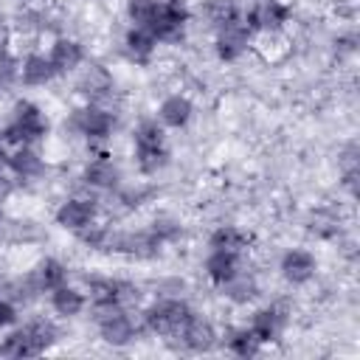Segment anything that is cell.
<instances>
[{
  "instance_id": "1",
  "label": "cell",
  "mask_w": 360,
  "mask_h": 360,
  "mask_svg": "<svg viewBox=\"0 0 360 360\" xmlns=\"http://www.w3.org/2000/svg\"><path fill=\"white\" fill-rule=\"evenodd\" d=\"M45 132H48V121H45L42 110L37 104H31V101H20L14 107L11 124L3 132V141L17 143V146H28V143L45 138Z\"/></svg>"
},
{
  "instance_id": "2",
  "label": "cell",
  "mask_w": 360,
  "mask_h": 360,
  "mask_svg": "<svg viewBox=\"0 0 360 360\" xmlns=\"http://www.w3.org/2000/svg\"><path fill=\"white\" fill-rule=\"evenodd\" d=\"M56 340V329L53 323L48 321H31L28 326L11 332L3 343V354H11V357H31V354H39L45 352L51 343Z\"/></svg>"
},
{
  "instance_id": "3",
  "label": "cell",
  "mask_w": 360,
  "mask_h": 360,
  "mask_svg": "<svg viewBox=\"0 0 360 360\" xmlns=\"http://www.w3.org/2000/svg\"><path fill=\"white\" fill-rule=\"evenodd\" d=\"M135 158L138 169L143 174H155L158 169L166 166V149H163V129L158 121H141L135 129Z\"/></svg>"
},
{
  "instance_id": "4",
  "label": "cell",
  "mask_w": 360,
  "mask_h": 360,
  "mask_svg": "<svg viewBox=\"0 0 360 360\" xmlns=\"http://www.w3.org/2000/svg\"><path fill=\"white\" fill-rule=\"evenodd\" d=\"M188 315H191V309H188L186 301H180V298H160V301H155L143 312V323L155 335H177V329L186 323Z\"/></svg>"
},
{
  "instance_id": "5",
  "label": "cell",
  "mask_w": 360,
  "mask_h": 360,
  "mask_svg": "<svg viewBox=\"0 0 360 360\" xmlns=\"http://www.w3.org/2000/svg\"><path fill=\"white\" fill-rule=\"evenodd\" d=\"M186 20H188V8L183 0H158V11L149 22V34L155 39H163V42H174L183 37V28H186Z\"/></svg>"
},
{
  "instance_id": "6",
  "label": "cell",
  "mask_w": 360,
  "mask_h": 360,
  "mask_svg": "<svg viewBox=\"0 0 360 360\" xmlns=\"http://www.w3.org/2000/svg\"><path fill=\"white\" fill-rule=\"evenodd\" d=\"M96 321H98V332L107 343L112 346H127L135 338V323L132 318L124 312L121 304H107V307H96Z\"/></svg>"
},
{
  "instance_id": "7",
  "label": "cell",
  "mask_w": 360,
  "mask_h": 360,
  "mask_svg": "<svg viewBox=\"0 0 360 360\" xmlns=\"http://www.w3.org/2000/svg\"><path fill=\"white\" fill-rule=\"evenodd\" d=\"M70 127H73L79 135H84V138H90V141H98V138H107V135L112 132L115 118H112L107 110H101V107H96V104H87V107L73 110Z\"/></svg>"
},
{
  "instance_id": "8",
  "label": "cell",
  "mask_w": 360,
  "mask_h": 360,
  "mask_svg": "<svg viewBox=\"0 0 360 360\" xmlns=\"http://www.w3.org/2000/svg\"><path fill=\"white\" fill-rule=\"evenodd\" d=\"M248 42H250V28L236 17L225 25H219V34H217V53L219 59L225 62H233L239 59L245 51H248Z\"/></svg>"
},
{
  "instance_id": "9",
  "label": "cell",
  "mask_w": 360,
  "mask_h": 360,
  "mask_svg": "<svg viewBox=\"0 0 360 360\" xmlns=\"http://www.w3.org/2000/svg\"><path fill=\"white\" fill-rule=\"evenodd\" d=\"M287 17H290V8L284 6V3H278V0H259L250 11H248V17H245V25L253 31V28H259V31H276V28H281L284 22H287Z\"/></svg>"
},
{
  "instance_id": "10",
  "label": "cell",
  "mask_w": 360,
  "mask_h": 360,
  "mask_svg": "<svg viewBox=\"0 0 360 360\" xmlns=\"http://www.w3.org/2000/svg\"><path fill=\"white\" fill-rule=\"evenodd\" d=\"M96 219V205L93 200H82V197H73V200H65L59 208H56V222L68 231H82L87 228L90 222Z\"/></svg>"
},
{
  "instance_id": "11",
  "label": "cell",
  "mask_w": 360,
  "mask_h": 360,
  "mask_svg": "<svg viewBox=\"0 0 360 360\" xmlns=\"http://www.w3.org/2000/svg\"><path fill=\"white\" fill-rule=\"evenodd\" d=\"M177 338H180L183 346L191 349V352H208V349L214 346V340H217L214 326H211L205 318L194 315V312H191V315L186 318V323L177 329Z\"/></svg>"
},
{
  "instance_id": "12",
  "label": "cell",
  "mask_w": 360,
  "mask_h": 360,
  "mask_svg": "<svg viewBox=\"0 0 360 360\" xmlns=\"http://www.w3.org/2000/svg\"><path fill=\"white\" fill-rule=\"evenodd\" d=\"M315 256L309 253V250H304V248H292V250H287L284 256H281V273H284V278L287 281H292V284H304V281H309L312 276H315Z\"/></svg>"
},
{
  "instance_id": "13",
  "label": "cell",
  "mask_w": 360,
  "mask_h": 360,
  "mask_svg": "<svg viewBox=\"0 0 360 360\" xmlns=\"http://www.w3.org/2000/svg\"><path fill=\"white\" fill-rule=\"evenodd\" d=\"M65 278H68V270H65V264L56 262V259H42V262L31 270V276H28V281H31V287H34L37 292H45V290L51 292V290L62 287Z\"/></svg>"
},
{
  "instance_id": "14",
  "label": "cell",
  "mask_w": 360,
  "mask_h": 360,
  "mask_svg": "<svg viewBox=\"0 0 360 360\" xmlns=\"http://www.w3.org/2000/svg\"><path fill=\"white\" fill-rule=\"evenodd\" d=\"M205 273L214 284H228L236 273H239V253L231 250H211V256L205 259Z\"/></svg>"
},
{
  "instance_id": "15",
  "label": "cell",
  "mask_w": 360,
  "mask_h": 360,
  "mask_svg": "<svg viewBox=\"0 0 360 360\" xmlns=\"http://www.w3.org/2000/svg\"><path fill=\"white\" fill-rule=\"evenodd\" d=\"M82 180H84L90 188H115L118 180H121V172H118V166H115L112 160L96 158V160H90V163L84 166Z\"/></svg>"
},
{
  "instance_id": "16",
  "label": "cell",
  "mask_w": 360,
  "mask_h": 360,
  "mask_svg": "<svg viewBox=\"0 0 360 360\" xmlns=\"http://www.w3.org/2000/svg\"><path fill=\"white\" fill-rule=\"evenodd\" d=\"M48 59H51V65H53L56 73H68V70H73V68L82 65L84 51H82V45L76 39H56Z\"/></svg>"
},
{
  "instance_id": "17",
  "label": "cell",
  "mask_w": 360,
  "mask_h": 360,
  "mask_svg": "<svg viewBox=\"0 0 360 360\" xmlns=\"http://www.w3.org/2000/svg\"><path fill=\"white\" fill-rule=\"evenodd\" d=\"M191 112H194L191 101H188L186 96H180V93L163 98V101H160V110H158L160 121H163L166 127H174V129H177V127H186L188 118H191Z\"/></svg>"
},
{
  "instance_id": "18",
  "label": "cell",
  "mask_w": 360,
  "mask_h": 360,
  "mask_svg": "<svg viewBox=\"0 0 360 360\" xmlns=\"http://www.w3.org/2000/svg\"><path fill=\"white\" fill-rule=\"evenodd\" d=\"M17 177H22V180H31V177H39L42 174V169H45V163H42V158L34 152V149H28V146H17V152L14 155H8V163H6Z\"/></svg>"
},
{
  "instance_id": "19",
  "label": "cell",
  "mask_w": 360,
  "mask_h": 360,
  "mask_svg": "<svg viewBox=\"0 0 360 360\" xmlns=\"http://www.w3.org/2000/svg\"><path fill=\"white\" fill-rule=\"evenodd\" d=\"M110 90H112V76L104 68H90L79 79V93L87 96L90 101H98V98L110 96Z\"/></svg>"
},
{
  "instance_id": "20",
  "label": "cell",
  "mask_w": 360,
  "mask_h": 360,
  "mask_svg": "<svg viewBox=\"0 0 360 360\" xmlns=\"http://www.w3.org/2000/svg\"><path fill=\"white\" fill-rule=\"evenodd\" d=\"M281 323H284V315L276 309V307H267V309H259L250 321V332L256 335L259 343H267L273 340L278 332H281Z\"/></svg>"
},
{
  "instance_id": "21",
  "label": "cell",
  "mask_w": 360,
  "mask_h": 360,
  "mask_svg": "<svg viewBox=\"0 0 360 360\" xmlns=\"http://www.w3.org/2000/svg\"><path fill=\"white\" fill-rule=\"evenodd\" d=\"M20 76H22L25 84H45V82H51V79L56 76V70H53V65H51L48 56H42V53H31V56L22 59V65H20Z\"/></svg>"
},
{
  "instance_id": "22",
  "label": "cell",
  "mask_w": 360,
  "mask_h": 360,
  "mask_svg": "<svg viewBox=\"0 0 360 360\" xmlns=\"http://www.w3.org/2000/svg\"><path fill=\"white\" fill-rule=\"evenodd\" d=\"M51 304H53L56 315H62V318H73V315H79V312L84 309V295H82L79 290L62 284V287L51 290Z\"/></svg>"
},
{
  "instance_id": "23",
  "label": "cell",
  "mask_w": 360,
  "mask_h": 360,
  "mask_svg": "<svg viewBox=\"0 0 360 360\" xmlns=\"http://www.w3.org/2000/svg\"><path fill=\"white\" fill-rule=\"evenodd\" d=\"M124 45H127V53L135 59V62H146L152 53H155V45H158V39L146 31V28H132L129 34H127V39H124Z\"/></svg>"
},
{
  "instance_id": "24",
  "label": "cell",
  "mask_w": 360,
  "mask_h": 360,
  "mask_svg": "<svg viewBox=\"0 0 360 360\" xmlns=\"http://www.w3.org/2000/svg\"><path fill=\"white\" fill-rule=\"evenodd\" d=\"M248 245V233L233 228V225H222L211 233V250H231V253H239L242 248Z\"/></svg>"
},
{
  "instance_id": "25",
  "label": "cell",
  "mask_w": 360,
  "mask_h": 360,
  "mask_svg": "<svg viewBox=\"0 0 360 360\" xmlns=\"http://www.w3.org/2000/svg\"><path fill=\"white\" fill-rule=\"evenodd\" d=\"M225 287V295L231 298V301H236V304H245V301H250L253 295H256V281L253 278H248V276H242V273H236L228 284H222Z\"/></svg>"
},
{
  "instance_id": "26",
  "label": "cell",
  "mask_w": 360,
  "mask_h": 360,
  "mask_svg": "<svg viewBox=\"0 0 360 360\" xmlns=\"http://www.w3.org/2000/svg\"><path fill=\"white\" fill-rule=\"evenodd\" d=\"M205 17L219 28V25L236 20L239 11H236V3H233V0H208V3H205Z\"/></svg>"
},
{
  "instance_id": "27",
  "label": "cell",
  "mask_w": 360,
  "mask_h": 360,
  "mask_svg": "<svg viewBox=\"0 0 360 360\" xmlns=\"http://www.w3.org/2000/svg\"><path fill=\"white\" fill-rule=\"evenodd\" d=\"M127 11H129V20L138 28H149V22H152V17L158 11V0H129Z\"/></svg>"
},
{
  "instance_id": "28",
  "label": "cell",
  "mask_w": 360,
  "mask_h": 360,
  "mask_svg": "<svg viewBox=\"0 0 360 360\" xmlns=\"http://www.w3.org/2000/svg\"><path fill=\"white\" fill-rule=\"evenodd\" d=\"M228 346H231V352H236V354H242V357H250V354L259 352L262 343L256 340V335H253L250 329H242V332H233V335H231Z\"/></svg>"
},
{
  "instance_id": "29",
  "label": "cell",
  "mask_w": 360,
  "mask_h": 360,
  "mask_svg": "<svg viewBox=\"0 0 360 360\" xmlns=\"http://www.w3.org/2000/svg\"><path fill=\"white\" fill-rule=\"evenodd\" d=\"M14 79H17V62L8 53H3L0 56V93H6Z\"/></svg>"
},
{
  "instance_id": "30",
  "label": "cell",
  "mask_w": 360,
  "mask_h": 360,
  "mask_svg": "<svg viewBox=\"0 0 360 360\" xmlns=\"http://www.w3.org/2000/svg\"><path fill=\"white\" fill-rule=\"evenodd\" d=\"M152 233L160 239V242H169V239H177L180 236V225L174 219H158L152 225Z\"/></svg>"
},
{
  "instance_id": "31",
  "label": "cell",
  "mask_w": 360,
  "mask_h": 360,
  "mask_svg": "<svg viewBox=\"0 0 360 360\" xmlns=\"http://www.w3.org/2000/svg\"><path fill=\"white\" fill-rule=\"evenodd\" d=\"M14 318H17L14 304H11L8 298H3V295H0V329H3V326H8V323H14Z\"/></svg>"
},
{
  "instance_id": "32",
  "label": "cell",
  "mask_w": 360,
  "mask_h": 360,
  "mask_svg": "<svg viewBox=\"0 0 360 360\" xmlns=\"http://www.w3.org/2000/svg\"><path fill=\"white\" fill-rule=\"evenodd\" d=\"M8 194H11V180H8V177L3 174V169H0V202H3Z\"/></svg>"
},
{
  "instance_id": "33",
  "label": "cell",
  "mask_w": 360,
  "mask_h": 360,
  "mask_svg": "<svg viewBox=\"0 0 360 360\" xmlns=\"http://www.w3.org/2000/svg\"><path fill=\"white\" fill-rule=\"evenodd\" d=\"M0 219H3V211H0Z\"/></svg>"
}]
</instances>
